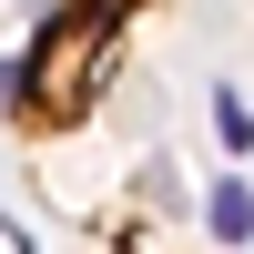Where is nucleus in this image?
Returning <instances> with one entry per match:
<instances>
[{
    "instance_id": "f257e3e1",
    "label": "nucleus",
    "mask_w": 254,
    "mask_h": 254,
    "mask_svg": "<svg viewBox=\"0 0 254 254\" xmlns=\"http://www.w3.org/2000/svg\"><path fill=\"white\" fill-rule=\"evenodd\" d=\"M203 203H214V234H224V244H244V234H254V193H244V183H214Z\"/></svg>"
},
{
    "instance_id": "f03ea898",
    "label": "nucleus",
    "mask_w": 254,
    "mask_h": 254,
    "mask_svg": "<svg viewBox=\"0 0 254 254\" xmlns=\"http://www.w3.org/2000/svg\"><path fill=\"white\" fill-rule=\"evenodd\" d=\"M214 132H224V142H234V153H244V142H254V112H244V102H234V92H224V102H214Z\"/></svg>"
}]
</instances>
